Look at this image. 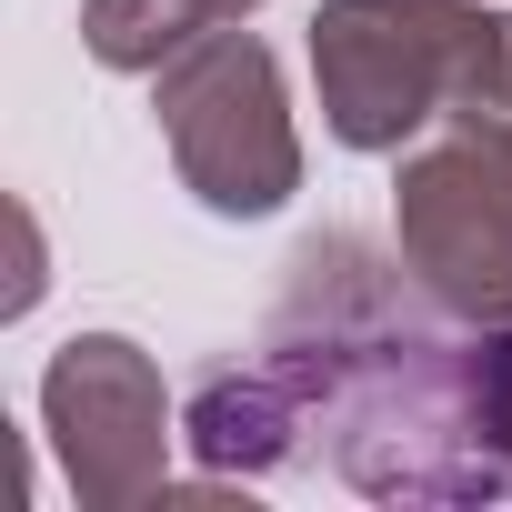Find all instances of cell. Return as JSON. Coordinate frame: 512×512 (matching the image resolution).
<instances>
[{"label":"cell","instance_id":"obj_1","mask_svg":"<svg viewBox=\"0 0 512 512\" xmlns=\"http://www.w3.org/2000/svg\"><path fill=\"white\" fill-rule=\"evenodd\" d=\"M352 492L492 502L512 492V322H422L372 241L322 231L292 251V292L262 332Z\"/></svg>","mask_w":512,"mask_h":512},{"label":"cell","instance_id":"obj_2","mask_svg":"<svg viewBox=\"0 0 512 512\" xmlns=\"http://www.w3.org/2000/svg\"><path fill=\"white\" fill-rule=\"evenodd\" d=\"M512 21L482 0H322L312 81L342 151H402L422 121H452L492 91Z\"/></svg>","mask_w":512,"mask_h":512},{"label":"cell","instance_id":"obj_3","mask_svg":"<svg viewBox=\"0 0 512 512\" xmlns=\"http://www.w3.org/2000/svg\"><path fill=\"white\" fill-rule=\"evenodd\" d=\"M161 141L181 181L201 191V211L221 221H262L302 191V131L282 101V61L231 21L161 61Z\"/></svg>","mask_w":512,"mask_h":512},{"label":"cell","instance_id":"obj_4","mask_svg":"<svg viewBox=\"0 0 512 512\" xmlns=\"http://www.w3.org/2000/svg\"><path fill=\"white\" fill-rule=\"evenodd\" d=\"M392 231L432 312L512 322V141L502 131L452 121L442 141H422L392 181Z\"/></svg>","mask_w":512,"mask_h":512},{"label":"cell","instance_id":"obj_5","mask_svg":"<svg viewBox=\"0 0 512 512\" xmlns=\"http://www.w3.org/2000/svg\"><path fill=\"white\" fill-rule=\"evenodd\" d=\"M41 422L91 512H131V502L171 492V392L141 342L71 332L41 372Z\"/></svg>","mask_w":512,"mask_h":512},{"label":"cell","instance_id":"obj_6","mask_svg":"<svg viewBox=\"0 0 512 512\" xmlns=\"http://www.w3.org/2000/svg\"><path fill=\"white\" fill-rule=\"evenodd\" d=\"M302 432H312V412L292 402V382L251 352V362H221L201 392H191V412H181V442H191V462L201 472H282L292 452H302Z\"/></svg>","mask_w":512,"mask_h":512},{"label":"cell","instance_id":"obj_7","mask_svg":"<svg viewBox=\"0 0 512 512\" xmlns=\"http://www.w3.org/2000/svg\"><path fill=\"white\" fill-rule=\"evenodd\" d=\"M201 31H221L211 0H81V41H91L101 71H161Z\"/></svg>","mask_w":512,"mask_h":512},{"label":"cell","instance_id":"obj_8","mask_svg":"<svg viewBox=\"0 0 512 512\" xmlns=\"http://www.w3.org/2000/svg\"><path fill=\"white\" fill-rule=\"evenodd\" d=\"M452 121H472V131H502V141H512V41H502V71H492V91H482L472 111H452Z\"/></svg>","mask_w":512,"mask_h":512},{"label":"cell","instance_id":"obj_9","mask_svg":"<svg viewBox=\"0 0 512 512\" xmlns=\"http://www.w3.org/2000/svg\"><path fill=\"white\" fill-rule=\"evenodd\" d=\"M31 302H41V231L21 211V272H11V302H0V312H31Z\"/></svg>","mask_w":512,"mask_h":512}]
</instances>
